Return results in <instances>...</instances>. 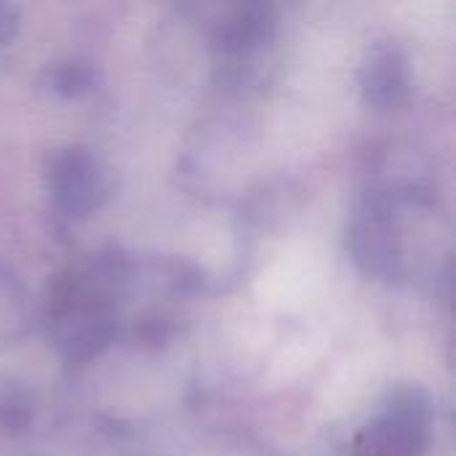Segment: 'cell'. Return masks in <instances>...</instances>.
Returning a JSON list of instances; mask_svg holds the SVG:
<instances>
[{
  "label": "cell",
  "mask_w": 456,
  "mask_h": 456,
  "mask_svg": "<svg viewBox=\"0 0 456 456\" xmlns=\"http://www.w3.org/2000/svg\"><path fill=\"white\" fill-rule=\"evenodd\" d=\"M425 430V409L414 403V395L409 393L403 401H395L379 422L369 425L361 438V452L366 456H414L422 446Z\"/></svg>",
  "instance_id": "cell-1"
},
{
  "label": "cell",
  "mask_w": 456,
  "mask_h": 456,
  "mask_svg": "<svg viewBox=\"0 0 456 456\" xmlns=\"http://www.w3.org/2000/svg\"><path fill=\"white\" fill-rule=\"evenodd\" d=\"M56 182V195L59 200L69 208V211H86L96 203V195L102 192L99 184V174L94 168V163L80 155V152H69L61 166L53 171Z\"/></svg>",
  "instance_id": "cell-2"
}]
</instances>
